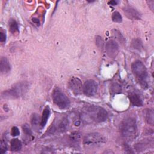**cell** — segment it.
<instances>
[{
	"mask_svg": "<svg viewBox=\"0 0 154 154\" xmlns=\"http://www.w3.org/2000/svg\"><path fill=\"white\" fill-rule=\"evenodd\" d=\"M81 117L84 120H90L96 123H101L106 120L108 118L107 111L99 106L90 105L84 111Z\"/></svg>",
	"mask_w": 154,
	"mask_h": 154,
	"instance_id": "1",
	"label": "cell"
},
{
	"mask_svg": "<svg viewBox=\"0 0 154 154\" xmlns=\"http://www.w3.org/2000/svg\"><path fill=\"white\" fill-rule=\"evenodd\" d=\"M120 132L122 136L128 140L134 138L137 133L136 120L132 117L125 118L120 125Z\"/></svg>",
	"mask_w": 154,
	"mask_h": 154,
	"instance_id": "2",
	"label": "cell"
},
{
	"mask_svg": "<svg viewBox=\"0 0 154 154\" xmlns=\"http://www.w3.org/2000/svg\"><path fill=\"white\" fill-rule=\"evenodd\" d=\"M131 69L137 81L143 87H147V72L143 63L139 60L134 61L131 65Z\"/></svg>",
	"mask_w": 154,
	"mask_h": 154,
	"instance_id": "3",
	"label": "cell"
},
{
	"mask_svg": "<svg viewBox=\"0 0 154 154\" xmlns=\"http://www.w3.org/2000/svg\"><path fill=\"white\" fill-rule=\"evenodd\" d=\"M105 138L98 132L87 134L83 138V144L86 149L97 148L105 143Z\"/></svg>",
	"mask_w": 154,
	"mask_h": 154,
	"instance_id": "4",
	"label": "cell"
},
{
	"mask_svg": "<svg viewBox=\"0 0 154 154\" xmlns=\"http://www.w3.org/2000/svg\"><path fill=\"white\" fill-rule=\"evenodd\" d=\"M52 97L54 103L60 109L67 108L70 104V102L67 96L59 88H56L53 90Z\"/></svg>",
	"mask_w": 154,
	"mask_h": 154,
	"instance_id": "5",
	"label": "cell"
},
{
	"mask_svg": "<svg viewBox=\"0 0 154 154\" xmlns=\"http://www.w3.org/2000/svg\"><path fill=\"white\" fill-rule=\"evenodd\" d=\"M97 91V84L95 81L88 79L85 82L82 87V91L85 95L87 96H93L96 94Z\"/></svg>",
	"mask_w": 154,
	"mask_h": 154,
	"instance_id": "6",
	"label": "cell"
},
{
	"mask_svg": "<svg viewBox=\"0 0 154 154\" xmlns=\"http://www.w3.org/2000/svg\"><path fill=\"white\" fill-rule=\"evenodd\" d=\"M68 87L75 95L80 94L82 91V84L78 77H72L68 82Z\"/></svg>",
	"mask_w": 154,
	"mask_h": 154,
	"instance_id": "7",
	"label": "cell"
},
{
	"mask_svg": "<svg viewBox=\"0 0 154 154\" xmlns=\"http://www.w3.org/2000/svg\"><path fill=\"white\" fill-rule=\"evenodd\" d=\"M105 51L110 58H115L119 52V45L117 42L114 40H108L105 45Z\"/></svg>",
	"mask_w": 154,
	"mask_h": 154,
	"instance_id": "8",
	"label": "cell"
},
{
	"mask_svg": "<svg viewBox=\"0 0 154 154\" xmlns=\"http://www.w3.org/2000/svg\"><path fill=\"white\" fill-rule=\"evenodd\" d=\"M69 126V122L68 119L66 117H64L61 119L55 125H52V128L49 130V132H51V133H53L55 131L64 132L67 130Z\"/></svg>",
	"mask_w": 154,
	"mask_h": 154,
	"instance_id": "9",
	"label": "cell"
},
{
	"mask_svg": "<svg viewBox=\"0 0 154 154\" xmlns=\"http://www.w3.org/2000/svg\"><path fill=\"white\" fill-rule=\"evenodd\" d=\"M123 12L125 15L130 19L139 20L141 19L140 13L134 7L130 5L125 6L123 8Z\"/></svg>",
	"mask_w": 154,
	"mask_h": 154,
	"instance_id": "10",
	"label": "cell"
},
{
	"mask_svg": "<svg viewBox=\"0 0 154 154\" xmlns=\"http://www.w3.org/2000/svg\"><path fill=\"white\" fill-rule=\"evenodd\" d=\"M143 114L146 123L151 126H153V124H154L153 109L152 108H146L143 110Z\"/></svg>",
	"mask_w": 154,
	"mask_h": 154,
	"instance_id": "11",
	"label": "cell"
},
{
	"mask_svg": "<svg viewBox=\"0 0 154 154\" xmlns=\"http://www.w3.org/2000/svg\"><path fill=\"white\" fill-rule=\"evenodd\" d=\"M11 70V65L6 57H2L0 60V70L1 73L5 74Z\"/></svg>",
	"mask_w": 154,
	"mask_h": 154,
	"instance_id": "12",
	"label": "cell"
},
{
	"mask_svg": "<svg viewBox=\"0 0 154 154\" xmlns=\"http://www.w3.org/2000/svg\"><path fill=\"white\" fill-rule=\"evenodd\" d=\"M129 99L130 102L135 106H142L143 101L141 97L136 93H131L129 94Z\"/></svg>",
	"mask_w": 154,
	"mask_h": 154,
	"instance_id": "13",
	"label": "cell"
},
{
	"mask_svg": "<svg viewBox=\"0 0 154 154\" xmlns=\"http://www.w3.org/2000/svg\"><path fill=\"white\" fill-rule=\"evenodd\" d=\"M50 113H51V111H50V108L48 106H46L45 109H43V111L42 112V118H41V123H40V126L43 128L45 127V126L46 125L48 120L49 117L50 116Z\"/></svg>",
	"mask_w": 154,
	"mask_h": 154,
	"instance_id": "14",
	"label": "cell"
},
{
	"mask_svg": "<svg viewBox=\"0 0 154 154\" xmlns=\"http://www.w3.org/2000/svg\"><path fill=\"white\" fill-rule=\"evenodd\" d=\"M22 146V142L17 138H13L10 141V149L12 151H19L21 149Z\"/></svg>",
	"mask_w": 154,
	"mask_h": 154,
	"instance_id": "15",
	"label": "cell"
},
{
	"mask_svg": "<svg viewBox=\"0 0 154 154\" xmlns=\"http://www.w3.org/2000/svg\"><path fill=\"white\" fill-rule=\"evenodd\" d=\"M31 123L32 126L34 128H37L39 124L40 125L41 119H40V117H39V116L37 114L34 113V114H32L31 115Z\"/></svg>",
	"mask_w": 154,
	"mask_h": 154,
	"instance_id": "16",
	"label": "cell"
},
{
	"mask_svg": "<svg viewBox=\"0 0 154 154\" xmlns=\"http://www.w3.org/2000/svg\"><path fill=\"white\" fill-rule=\"evenodd\" d=\"M9 29L13 34H14L19 31L18 24L17 22L13 19H11L9 21Z\"/></svg>",
	"mask_w": 154,
	"mask_h": 154,
	"instance_id": "17",
	"label": "cell"
},
{
	"mask_svg": "<svg viewBox=\"0 0 154 154\" xmlns=\"http://www.w3.org/2000/svg\"><path fill=\"white\" fill-rule=\"evenodd\" d=\"M81 134L78 132H73L72 133H71V134L69 136V140L72 142V143H78L80 140H81Z\"/></svg>",
	"mask_w": 154,
	"mask_h": 154,
	"instance_id": "18",
	"label": "cell"
},
{
	"mask_svg": "<svg viewBox=\"0 0 154 154\" xmlns=\"http://www.w3.org/2000/svg\"><path fill=\"white\" fill-rule=\"evenodd\" d=\"M112 20L114 22L120 23L122 21V15L120 14L119 12L116 11L112 14Z\"/></svg>",
	"mask_w": 154,
	"mask_h": 154,
	"instance_id": "19",
	"label": "cell"
},
{
	"mask_svg": "<svg viewBox=\"0 0 154 154\" xmlns=\"http://www.w3.org/2000/svg\"><path fill=\"white\" fill-rule=\"evenodd\" d=\"M132 43V46H133L134 49H138V50H140L141 49L143 48L142 42L138 38L134 39Z\"/></svg>",
	"mask_w": 154,
	"mask_h": 154,
	"instance_id": "20",
	"label": "cell"
},
{
	"mask_svg": "<svg viewBox=\"0 0 154 154\" xmlns=\"http://www.w3.org/2000/svg\"><path fill=\"white\" fill-rule=\"evenodd\" d=\"M113 34H114V37H115L117 40H119L120 42H121V43H124V42H125V38H124V37H123V35H122V34H121L119 31H117V30H114Z\"/></svg>",
	"mask_w": 154,
	"mask_h": 154,
	"instance_id": "21",
	"label": "cell"
},
{
	"mask_svg": "<svg viewBox=\"0 0 154 154\" xmlns=\"http://www.w3.org/2000/svg\"><path fill=\"white\" fill-rule=\"evenodd\" d=\"M7 143L5 141V139H2L1 141V144H0V150L1 153H4L7 151Z\"/></svg>",
	"mask_w": 154,
	"mask_h": 154,
	"instance_id": "22",
	"label": "cell"
},
{
	"mask_svg": "<svg viewBox=\"0 0 154 154\" xmlns=\"http://www.w3.org/2000/svg\"><path fill=\"white\" fill-rule=\"evenodd\" d=\"M96 44L97 46L99 48L102 49L103 46V41L100 36H96Z\"/></svg>",
	"mask_w": 154,
	"mask_h": 154,
	"instance_id": "23",
	"label": "cell"
},
{
	"mask_svg": "<svg viewBox=\"0 0 154 154\" xmlns=\"http://www.w3.org/2000/svg\"><path fill=\"white\" fill-rule=\"evenodd\" d=\"M22 129L23 132L27 135H32V131L28 124H25L22 126Z\"/></svg>",
	"mask_w": 154,
	"mask_h": 154,
	"instance_id": "24",
	"label": "cell"
},
{
	"mask_svg": "<svg viewBox=\"0 0 154 154\" xmlns=\"http://www.w3.org/2000/svg\"><path fill=\"white\" fill-rule=\"evenodd\" d=\"M20 134L19 129L16 126H13L11 128V134L12 136H17Z\"/></svg>",
	"mask_w": 154,
	"mask_h": 154,
	"instance_id": "25",
	"label": "cell"
},
{
	"mask_svg": "<svg viewBox=\"0 0 154 154\" xmlns=\"http://www.w3.org/2000/svg\"><path fill=\"white\" fill-rule=\"evenodd\" d=\"M6 38H7V36H6L5 32L1 29V32H0V41H1V42H2V43L5 42Z\"/></svg>",
	"mask_w": 154,
	"mask_h": 154,
	"instance_id": "26",
	"label": "cell"
},
{
	"mask_svg": "<svg viewBox=\"0 0 154 154\" xmlns=\"http://www.w3.org/2000/svg\"><path fill=\"white\" fill-rule=\"evenodd\" d=\"M147 3L149 5V8L151 9L152 11H153V8H154V1H147Z\"/></svg>",
	"mask_w": 154,
	"mask_h": 154,
	"instance_id": "27",
	"label": "cell"
},
{
	"mask_svg": "<svg viewBox=\"0 0 154 154\" xmlns=\"http://www.w3.org/2000/svg\"><path fill=\"white\" fill-rule=\"evenodd\" d=\"M118 3V1H109V4L112 5H117V4Z\"/></svg>",
	"mask_w": 154,
	"mask_h": 154,
	"instance_id": "28",
	"label": "cell"
},
{
	"mask_svg": "<svg viewBox=\"0 0 154 154\" xmlns=\"http://www.w3.org/2000/svg\"><path fill=\"white\" fill-rule=\"evenodd\" d=\"M32 21H33L34 22H35V23H37L39 24V20H38V19H32Z\"/></svg>",
	"mask_w": 154,
	"mask_h": 154,
	"instance_id": "29",
	"label": "cell"
}]
</instances>
